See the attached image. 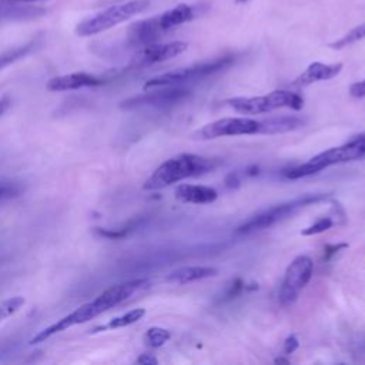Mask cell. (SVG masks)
Segmentation results:
<instances>
[{
  "instance_id": "cell-1",
  "label": "cell",
  "mask_w": 365,
  "mask_h": 365,
  "mask_svg": "<svg viewBox=\"0 0 365 365\" xmlns=\"http://www.w3.org/2000/svg\"><path fill=\"white\" fill-rule=\"evenodd\" d=\"M214 162L210 159L196 154H179L157 167L143 184V189L147 191H157L187 177L204 174L214 169Z\"/></svg>"
},
{
  "instance_id": "cell-2",
  "label": "cell",
  "mask_w": 365,
  "mask_h": 365,
  "mask_svg": "<svg viewBox=\"0 0 365 365\" xmlns=\"http://www.w3.org/2000/svg\"><path fill=\"white\" fill-rule=\"evenodd\" d=\"M364 157H365V136H359L344 146L334 147L324 153H319L311 160H308L307 163L285 170L282 174L288 180H297V179H302V177H308L315 173H319L324 169H328L334 164L354 162Z\"/></svg>"
},
{
  "instance_id": "cell-3",
  "label": "cell",
  "mask_w": 365,
  "mask_h": 365,
  "mask_svg": "<svg viewBox=\"0 0 365 365\" xmlns=\"http://www.w3.org/2000/svg\"><path fill=\"white\" fill-rule=\"evenodd\" d=\"M149 0H129V2L110 6L103 12H99L76 26V35L80 38H90L107 32L133 16L140 15L149 8Z\"/></svg>"
},
{
  "instance_id": "cell-4",
  "label": "cell",
  "mask_w": 365,
  "mask_h": 365,
  "mask_svg": "<svg viewBox=\"0 0 365 365\" xmlns=\"http://www.w3.org/2000/svg\"><path fill=\"white\" fill-rule=\"evenodd\" d=\"M227 105L241 115L254 116L284 107L291 110H301L304 106V99L295 92L274 90L265 96L258 97H234L227 100Z\"/></svg>"
},
{
  "instance_id": "cell-5",
  "label": "cell",
  "mask_w": 365,
  "mask_h": 365,
  "mask_svg": "<svg viewBox=\"0 0 365 365\" xmlns=\"http://www.w3.org/2000/svg\"><path fill=\"white\" fill-rule=\"evenodd\" d=\"M328 196L318 193V194H305L301 196L298 199H294L291 201L274 206L260 214L253 216L250 220H247L244 224H241L236 233L237 234H251L255 231H261L265 230L274 224H277L278 221H282L285 218H288L290 216H292L295 211H298L300 208H304L307 206L319 203L322 200H327Z\"/></svg>"
},
{
  "instance_id": "cell-6",
  "label": "cell",
  "mask_w": 365,
  "mask_h": 365,
  "mask_svg": "<svg viewBox=\"0 0 365 365\" xmlns=\"http://www.w3.org/2000/svg\"><path fill=\"white\" fill-rule=\"evenodd\" d=\"M234 62L233 56H224V58H218L214 59L211 62H206V63H199L190 68H183V69H177L160 76H156L150 80L146 82L144 85V90H152V89H157V88H169V86H179L184 82H191V80H199V79H204L207 76H211L214 73H218L224 69H227L228 66H231Z\"/></svg>"
},
{
  "instance_id": "cell-7",
  "label": "cell",
  "mask_w": 365,
  "mask_h": 365,
  "mask_svg": "<svg viewBox=\"0 0 365 365\" xmlns=\"http://www.w3.org/2000/svg\"><path fill=\"white\" fill-rule=\"evenodd\" d=\"M107 308L106 305L103 304V301L100 300V297L97 295L93 301L90 302H86L83 305H80L79 308H76L75 311H72L70 314L65 315L63 318L58 319L55 324L49 325L48 328L39 331L32 339H31V344L35 345V344H41V342H45L46 339L52 338L53 335L59 334V332H63L72 327H76V325H80V324H86L92 319H95L96 317L102 315L103 312H106Z\"/></svg>"
},
{
  "instance_id": "cell-8",
  "label": "cell",
  "mask_w": 365,
  "mask_h": 365,
  "mask_svg": "<svg viewBox=\"0 0 365 365\" xmlns=\"http://www.w3.org/2000/svg\"><path fill=\"white\" fill-rule=\"evenodd\" d=\"M314 271V263L307 255H300L287 267L284 281L280 290V301L284 305L292 304L300 291L310 282Z\"/></svg>"
},
{
  "instance_id": "cell-9",
  "label": "cell",
  "mask_w": 365,
  "mask_h": 365,
  "mask_svg": "<svg viewBox=\"0 0 365 365\" xmlns=\"http://www.w3.org/2000/svg\"><path fill=\"white\" fill-rule=\"evenodd\" d=\"M146 93L129 97L120 103V109L123 110H133L139 107H164L170 105H176L184 100L190 92L187 89L179 86H169V88H157L152 90H144Z\"/></svg>"
},
{
  "instance_id": "cell-10",
  "label": "cell",
  "mask_w": 365,
  "mask_h": 365,
  "mask_svg": "<svg viewBox=\"0 0 365 365\" xmlns=\"http://www.w3.org/2000/svg\"><path fill=\"white\" fill-rule=\"evenodd\" d=\"M260 129V122L248 117H227L213 122L204 126L194 134L199 140H213L226 136H244L257 134Z\"/></svg>"
},
{
  "instance_id": "cell-11",
  "label": "cell",
  "mask_w": 365,
  "mask_h": 365,
  "mask_svg": "<svg viewBox=\"0 0 365 365\" xmlns=\"http://www.w3.org/2000/svg\"><path fill=\"white\" fill-rule=\"evenodd\" d=\"M189 43L186 42H170V43H153L144 46L136 56L137 66H149L170 60L186 52Z\"/></svg>"
},
{
  "instance_id": "cell-12",
  "label": "cell",
  "mask_w": 365,
  "mask_h": 365,
  "mask_svg": "<svg viewBox=\"0 0 365 365\" xmlns=\"http://www.w3.org/2000/svg\"><path fill=\"white\" fill-rule=\"evenodd\" d=\"M105 83L106 80L103 78H99L86 72H78V73L52 78L48 82L46 89L49 92H72V90L86 89V88H97Z\"/></svg>"
},
{
  "instance_id": "cell-13",
  "label": "cell",
  "mask_w": 365,
  "mask_h": 365,
  "mask_svg": "<svg viewBox=\"0 0 365 365\" xmlns=\"http://www.w3.org/2000/svg\"><path fill=\"white\" fill-rule=\"evenodd\" d=\"M163 33H166V32L162 29L159 19L156 16L152 19H146V21L133 23L129 28L127 39L133 46L144 48V46L156 43L162 38Z\"/></svg>"
},
{
  "instance_id": "cell-14",
  "label": "cell",
  "mask_w": 365,
  "mask_h": 365,
  "mask_svg": "<svg viewBox=\"0 0 365 365\" xmlns=\"http://www.w3.org/2000/svg\"><path fill=\"white\" fill-rule=\"evenodd\" d=\"M342 68H344L342 63L325 65V63H321V62H314L295 79L294 86L302 88V86H310V85L317 83V82L331 80L341 73Z\"/></svg>"
},
{
  "instance_id": "cell-15",
  "label": "cell",
  "mask_w": 365,
  "mask_h": 365,
  "mask_svg": "<svg viewBox=\"0 0 365 365\" xmlns=\"http://www.w3.org/2000/svg\"><path fill=\"white\" fill-rule=\"evenodd\" d=\"M218 194L214 189L207 186L181 184L176 189V199L189 204H210L217 200Z\"/></svg>"
},
{
  "instance_id": "cell-16",
  "label": "cell",
  "mask_w": 365,
  "mask_h": 365,
  "mask_svg": "<svg viewBox=\"0 0 365 365\" xmlns=\"http://www.w3.org/2000/svg\"><path fill=\"white\" fill-rule=\"evenodd\" d=\"M217 273H218V270L214 268V267L189 265V267H181V268H177V270L171 271L166 277V280L169 282H174V284H189V282H193V281L214 277Z\"/></svg>"
},
{
  "instance_id": "cell-17",
  "label": "cell",
  "mask_w": 365,
  "mask_h": 365,
  "mask_svg": "<svg viewBox=\"0 0 365 365\" xmlns=\"http://www.w3.org/2000/svg\"><path fill=\"white\" fill-rule=\"evenodd\" d=\"M196 18V11L193 6L186 5V4H180L176 8L162 14L160 16H157L159 23L162 26V29L164 32L171 31L177 26H181L187 22H191Z\"/></svg>"
},
{
  "instance_id": "cell-18",
  "label": "cell",
  "mask_w": 365,
  "mask_h": 365,
  "mask_svg": "<svg viewBox=\"0 0 365 365\" xmlns=\"http://www.w3.org/2000/svg\"><path fill=\"white\" fill-rule=\"evenodd\" d=\"M305 122L295 116H282L274 117L264 122H260L258 134H277V133H287L294 132L304 127Z\"/></svg>"
},
{
  "instance_id": "cell-19",
  "label": "cell",
  "mask_w": 365,
  "mask_h": 365,
  "mask_svg": "<svg viewBox=\"0 0 365 365\" xmlns=\"http://www.w3.org/2000/svg\"><path fill=\"white\" fill-rule=\"evenodd\" d=\"M146 315V310L144 308H134L123 315H119L113 319H110L107 324L100 325V327H95L90 332L92 334H99V332H105V331H112V329H119V328H125L129 327L132 324L139 322L143 317Z\"/></svg>"
},
{
  "instance_id": "cell-20",
  "label": "cell",
  "mask_w": 365,
  "mask_h": 365,
  "mask_svg": "<svg viewBox=\"0 0 365 365\" xmlns=\"http://www.w3.org/2000/svg\"><path fill=\"white\" fill-rule=\"evenodd\" d=\"M25 193V184L15 179H0V204L18 199Z\"/></svg>"
},
{
  "instance_id": "cell-21",
  "label": "cell",
  "mask_w": 365,
  "mask_h": 365,
  "mask_svg": "<svg viewBox=\"0 0 365 365\" xmlns=\"http://www.w3.org/2000/svg\"><path fill=\"white\" fill-rule=\"evenodd\" d=\"M33 46H35V42H29L22 46H18V48H14L11 51L0 53V70H4L9 65H14L15 62H18L22 58H25L26 55H29L32 52Z\"/></svg>"
},
{
  "instance_id": "cell-22",
  "label": "cell",
  "mask_w": 365,
  "mask_h": 365,
  "mask_svg": "<svg viewBox=\"0 0 365 365\" xmlns=\"http://www.w3.org/2000/svg\"><path fill=\"white\" fill-rule=\"evenodd\" d=\"M140 224V218H136L133 221H130L127 226L122 227V228H102V227H96L95 233L100 237L109 238V240H119V238H125L127 237L134 228H137Z\"/></svg>"
},
{
  "instance_id": "cell-23",
  "label": "cell",
  "mask_w": 365,
  "mask_h": 365,
  "mask_svg": "<svg viewBox=\"0 0 365 365\" xmlns=\"http://www.w3.org/2000/svg\"><path fill=\"white\" fill-rule=\"evenodd\" d=\"M362 39H365V23H364V25H359V26H356V28H354V29H351V31H349L347 35H344L341 39H338V41H335L334 43H331L329 48L339 51V49H344V48H347V46H351V45H354V43H356V42H359V41H362Z\"/></svg>"
},
{
  "instance_id": "cell-24",
  "label": "cell",
  "mask_w": 365,
  "mask_h": 365,
  "mask_svg": "<svg viewBox=\"0 0 365 365\" xmlns=\"http://www.w3.org/2000/svg\"><path fill=\"white\" fill-rule=\"evenodd\" d=\"M25 304H26V300L21 295L11 297L0 302V322L15 315L18 311H21V308H23Z\"/></svg>"
},
{
  "instance_id": "cell-25",
  "label": "cell",
  "mask_w": 365,
  "mask_h": 365,
  "mask_svg": "<svg viewBox=\"0 0 365 365\" xmlns=\"http://www.w3.org/2000/svg\"><path fill=\"white\" fill-rule=\"evenodd\" d=\"M170 338H171L170 331H167L166 328H162V327H152L147 329V332L144 335L146 344L152 348L163 347Z\"/></svg>"
},
{
  "instance_id": "cell-26",
  "label": "cell",
  "mask_w": 365,
  "mask_h": 365,
  "mask_svg": "<svg viewBox=\"0 0 365 365\" xmlns=\"http://www.w3.org/2000/svg\"><path fill=\"white\" fill-rule=\"evenodd\" d=\"M334 220L331 217H321L318 218L314 224H311L310 227L304 228L301 231L302 236H315V234H321L324 231H328L332 226H334Z\"/></svg>"
},
{
  "instance_id": "cell-27",
  "label": "cell",
  "mask_w": 365,
  "mask_h": 365,
  "mask_svg": "<svg viewBox=\"0 0 365 365\" xmlns=\"http://www.w3.org/2000/svg\"><path fill=\"white\" fill-rule=\"evenodd\" d=\"M243 288H244V282H243L240 278H237V280L228 287V290H227V292H226V300H231V298L237 297V295L243 291Z\"/></svg>"
},
{
  "instance_id": "cell-28",
  "label": "cell",
  "mask_w": 365,
  "mask_h": 365,
  "mask_svg": "<svg viewBox=\"0 0 365 365\" xmlns=\"http://www.w3.org/2000/svg\"><path fill=\"white\" fill-rule=\"evenodd\" d=\"M349 95L355 99H361V97H365V79L361 80V82H356L354 83L351 88H349Z\"/></svg>"
},
{
  "instance_id": "cell-29",
  "label": "cell",
  "mask_w": 365,
  "mask_h": 365,
  "mask_svg": "<svg viewBox=\"0 0 365 365\" xmlns=\"http://www.w3.org/2000/svg\"><path fill=\"white\" fill-rule=\"evenodd\" d=\"M298 345H300V342H298L297 337H295V335H290V337L285 339V342H284V351H285V354H292V352L298 348Z\"/></svg>"
},
{
  "instance_id": "cell-30",
  "label": "cell",
  "mask_w": 365,
  "mask_h": 365,
  "mask_svg": "<svg viewBox=\"0 0 365 365\" xmlns=\"http://www.w3.org/2000/svg\"><path fill=\"white\" fill-rule=\"evenodd\" d=\"M137 364H143V365H156L159 364V359L152 355V354H142L139 358H137Z\"/></svg>"
},
{
  "instance_id": "cell-31",
  "label": "cell",
  "mask_w": 365,
  "mask_h": 365,
  "mask_svg": "<svg viewBox=\"0 0 365 365\" xmlns=\"http://www.w3.org/2000/svg\"><path fill=\"white\" fill-rule=\"evenodd\" d=\"M345 247H348L347 244H335V245H327L325 247V251H324V258L325 260H329L335 253H338V250H341V248H345Z\"/></svg>"
},
{
  "instance_id": "cell-32",
  "label": "cell",
  "mask_w": 365,
  "mask_h": 365,
  "mask_svg": "<svg viewBox=\"0 0 365 365\" xmlns=\"http://www.w3.org/2000/svg\"><path fill=\"white\" fill-rule=\"evenodd\" d=\"M12 106V100L9 97H2L0 99V117H2Z\"/></svg>"
},
{
  "instance_id": "cell-33",
  "label": "cell",
  "mask_w": 365,
  "mask_h": 365,
  "mask_svg": "<svg viewBox=\"0 0 365 365\" xmlns=\"http://www.w3.org/2000/svg\"><path fill=\"white\" fill-rule=\"evenodd\" d=\"M226 184H227V187H237V186L240 184V180H238L237 174L231 173V174L226 179Z\"/></svg>"
},
{
  "instance_id": "cell-34",
  "label": "cell",
  "mask_w": 365,
  "mask_h": 365,
  "mask_svg": "<svg viewBox=\"0 0 365 365\" xmlns=\"http://www.w3.org/2000/svg\"><path fill=\"white\" fill-rule=\"evenodd\" d=\"M6 2H16V4H36L42 0H6Z\"/></svg>"
},
{
  "instance_id": "cell-35",
  "label": "cell",
  "mask_w": 365,
  "mask_h": 365,
  "mask_svg": "<svg viewBox=\"0 0 365 365\" xmlns=\"http://www.w3.org/2000/svg\"><path fill=\"white\" fill-rule=\"evenodd\" d=\"M245 2H248V0H236L237 5H241V4H245Z\"/></svg>"
}]
</instances>
